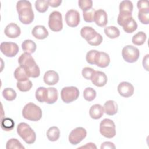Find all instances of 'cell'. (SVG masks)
<instances>
[{"label": "cell", "instance_id": "obj_38", "mask_svg": "<svg viewBox=\"0 0 149 149\" xmlns=\"http://www.w3.org/2000/svg\"><path fill=\"white\" fill-rule=\"evenodd\" d=\"M138 19L143 24L149 23V10H139Z\"/></svg>", "mask_w": 149, "mask_h": 149}, {"label": "cell", "instance_id": "obj_11", "mask_svg": "<svg viewBox=\"0 0 149 149\" xmlns=\"http://www.w3.org/2000/svg\"><path fill=\"white\" fill-rule=\"evenodd\" d=\"M65 21L68 26L70 27L77 26L80 23V13L74 9L69 10L65 15Z\"/></svg>", "mask_w": 149, "mask_h": 149}, {"label": "cell", "instance_id": "obj_36", "mask_svg": "<svg viewBox=\"0 0 149 149\" xmlns=\"http://www.w3.org/2000/svg\"><path fill=\"white\" fill-rule=\"evenodd\" d=\"M15 123L10 118H4L1 121V128L5 131H10L13 129Z\"/></svg>", "mask_w": 149, "mask_h": 149}, {"label": "cell", "instance_id": "obj_45", "mask_svg": "<svg viewBox=\"0 0 149 149\" xmlns=\"http://www.w3.org/2000/svg\"><path fill=\"white\" fill-rule=\"evenodd\" d=\"M116 147L115 144L110 141H105L101 144V149H104V148H115Z\"/></svg>", "mask_w": 149, "mask_h": 149}, {"label": "cell", "instance_id": "obj_28", "mask_svg": "<svg viewBox=\"0 0 149 149\" xmlns=\"http://www.w3.org/2000/svg\"><path fill=\"white\" fill-rule=\"evenodd\" d=\"M131 18H132V15L131 12L126 11L119 12L117 19V22L119 26L122 27Z\"/></svg>", "mask_w": 149, "mask_h": 149}, {"label": "cell", "instance_id": "obj_48", "mask_svg": "<svg viewBox=\"0 0 149 149\" xmlns=\"http://www.w3.org/2000/svg\"><path fill=\"white\" fill-rule=\"evenodd\" d=\"M95 148L96 149L97 148V147L95 145L94 143H87L85 146H81L80 147H79V148Z\"/></svg>", "mask_w": 149, "mask_h": 149}, {"label": "cell", "instance_id": "obj_19", "mask_svg": "<svg viewBox=\"0 0 149 149\" xmlns=\"http://www.w3.org/2000/svg\"><path fill=\"white\" fill-rule=\"evenodd\" d=\"M97 32L91 27L85 26L83 27L80 30L81 36L84 38L87 42L92 40L97 34Z\"/></svg>", "mask_w": 149, "mask_h": 149}, {"label": "cell", "instance_id": "obj_37", "mask_svg": "<svg viewBox=\"0 0 149 149\" xmlns=\"http://www.w3.org/2000/svg\"><path fill=\"white\" fill-rule=\"evenodd\" d=\"M133 5L132 2L129 0L122 1L119 4V12L126 11L132 13Z\"/></svg>", "mask_w": 149, "mask_h": 149}, {"label": "cell", "instance_id": "obj_1", "mask_svg": "<svg viewBox=\"0 0 149 149\" xmlns=\"http://www.w3.org/2000/svg\"><path fill=\"white\" fill-rule=\"evenodd\" d=\"M18 62L29 77L36 78L40 76V68L30 54L26 52L22 54L18 59Z\"/></svg>", "mask_w": 149, "mask_h": 149}, {"label": "cell", "instance_id": "obj_32", "mask_svg": "<svg viewBox=\"0 0 149 149\" xmlns=\"http://www.w3.org/2000/svg\"><path fill=\"white\" fill-rule=\"evenodd\" d=\"M6 149H12V148H19V149H24V147L22 144V143L17 139H10L7 142L6 144Z\"/></svg>", "mask_w": 149, "mask_h": 149}, {"label": "cell", "instance_id": "obj_46", "mask_svg": "<svg viewBox=\"0 0 149 149\" xmlns=\"http://www.w3.org/2000/svg\"><path fill=\"white\" fill-rule=\"evenodd\" d=\"M62 0H48V2L49 6L52 8L58 7L62 3Z\"/></svg>", "mask_w": 149, "mask_h": 149}, {"label": "cell", "instance_id": "obj_3", "mask_svg": "<svg viewBox=\"0 0 149 149\" xmlns=\"http://www.w3.org/2000/svg\"><path fill=\"white\" fill-rule=\"evenodd\" d=\"M42 115L41 109L33 102H29L25 105L22 110L23 118L30 121H38L41 119Z\"/></svg>", "mask_w": 149, "mask_h": 149}, {"label": "cell", "instance_id": "obj_30", "mask_svg": "<svg viewBox=\"0 0 149 149\" xmlns=\"http://www.w3.org/2000/svg\"><path fill=\"white\" fill-rule=\"evenodd\" d=\"M49 4L46 0H37L35 2V8L40 13L45 12L48 9Z\"/></svg>", "mask_w": 149, "mask_h": 149}, {"label": "cell", "instance_id": "obj_41", "mask_svg": "<svg viewBox=\"0 0 149 149\" xmlns=\"http://www.w3.org/2000/svg\"><path fill=\"white\" fill-rule=\"evenodd\" d=\"M97 52H98V51H97V50L92 49V50L89 51L87 53L86 56V59L87 62L88 63H90L91 65H95L94 61H95V58Z\"/></svg>", "mask_w": 149, "mask_h": 149}, {"label": "cell", "instance_id": "obj_24", "mask_svg": "<svg viewBox=\"0 0 149 149\" xmlns=\"http://www.w3.org/2000/svg\"><path fill=\"white\" fill-rule=\"evenodd\" d=\"M60 136V130L56 126L49 127L47 132V137L51 141H56Z\"/></svg>", "mask_w": 149, "mask_h": 149}, {"label": "cell", "instance_id": "obj_9", "mask_svg": "<svg viewBox=\"0 0 149 149\" xmlns=\"http://www.w3.org/2000/svg\"><path fill=\"white\" fill-rule=\"evenodd\" d=\"M87 136L86 130L82 127H77L71 131L69 135V141L72 145L79 144Z\"/></svg>", "mask_w": 149, "mask_h": 149}, {"label": "cell", "instance_id": "obj_39", "mask_svg": "<svg viewBox=\"0 0 149 149\" xmlns=\"http://www.w3.org/2000/svg\"><path fill=\"white\" fill-rule=\"evenodd\" d=\"M95 9L94 8H91L86 11H84L83 12V16L84 20L87 23H91L94 21V14H95Z\"/></svg>", "mask_w": 149, "mask_h": 149}, {"label": "cell", "instance_id": "obj_13", "mask_svg": "<svg viewBox=\"0 0 149 149\" xmlns=\"http://www.w3.org/2000/svg\"><path fill=\"white\" fill-rule=\"evenodd\" d=\"M91 80L94 85L98 87H101L106 84L108 78L105 73L101 71H95Z\"/></svg>", "mask_w": 149, "mask_h": 149}, {"label": "cell", "instance_id": "obj_6", "mask_svg": "<svg viewBox=\"0 0 149 149\" xmlns=\"http://www.w3.org/2000/svg\"><path fill=\"white\" fill-rule=\"evenodd\" d=\"M122 55L126 62L134 63L138 60L140 56V51L136 47L127 45L123 48Z\"/></svg>", "mask_w": 149, "mask_h": 149}, {"label": "cell", "instance_id": "obj_21", "mask_svg": "<svg viewBox=\"0 0 149 149\" xmlns=\"http://www.w3.org/2000/svg\"><path fill=\"white\" fill-rule=\"evenodd\" d=\"M104 112L110 116L115 115L118 109V104L113 100H108L105 102L104 105Z\"/></svg>", "mask_w": 149, "mask_h": 149}, {"label": "cell", "instance_id": "obj_5", "mask_svg": "<svg viewBox=\"0 0 149 149\" xmlns=\"http://www.w3.org/2000/svg\"><path fill=\"white\" fill-rule=\"evenodd\" d=\"M100 132L106 138L111 139L115 137L116 129L114 122L110 119H104L100 124Z\"/></svg>", "mask_w": 149, "mask_h": 149}, {"label": "cell", "instance_id": "obj_10", "mask_svg": "<svg viewBox=\"0 0 149 149\" xmlns=\"http://www.w3.org/2000/svg\"><path fill=\"white\" fill-rule=\"evenodd\" d=\"M1 52L7 57H13L19 52V48L16 43L12 42H2L0 45Z\"/></svg>", "mask_w": 149, "mask_h": 149}, {"label": "cell", "instance_id": "obj_4", "mask_svg": "<svg viewBox=\"0 0 149 149\" xmlns=\"http://www.w3.org/2000/svg\"><path fill=\"white\" fill-rule=\"evenodd\" d=\"M17 133L28 144L34 143L36 140V133L32 128L25 122H21L17 125Z\"/></svg>", "mask_w": 149, "mask_h": 149}, {"label": "cell", "instance_id": "obj_18", "mask_svg": "<svg viewBox=\"0 0 149 149\" xmlns=\"http://www.w3.org/2000/svg\"><path fill=\"white\" fill-rule=\"evenodd\" d=\"M32 35L37 39L43 40L48 36V31L47 29L42 25L36 26L32 30Z\"/></svg>", "mask_w": 149, "mask_h": 149}, {"label": "cell", "instance_id": "obj_26", "mask_svg": "<svg viewBox=\"0 0 149 149\" xmlns=\"http://www.w3.org/2000/svg\"><path fill=\"white\" fill-rule=\"evenodd\" d=\"M104 33L105 35L111 39H114L120 36V31L118 27L111 26L104 28Z\"/></svg>", "mask_w": 149, "mask_h": 149}, {"label": "cell", "instance_id": "obj_33", "mask_svg": "<svg viewBox=\"0 0 149 149\" xmlns=\"http://www.w3.org/2000/svg\"><path fill=\"white\" fill-rule=\"evenodd\" d=\"M2 95L3 98L8 101L14 100L17 96L15 90L12 88H5L2 91Z\"/></svg>", "mask_w": 149, "mask_h": 149}, {"label": "cell", "instance_id": "obj_15", "mask_svg": "<svg viewBox=\"0 0 149 149\" xmlns=\"http://www.w3.org/2000/svg\"><path fill=\"white\" fill-rule=\"evenodd\" d=\"M94 21L100 27H104L108 23V16L107 12L101 9L95 10Z\"/></svg>", "mask_w": 149, "mask_h": 149}, {"label": "cell", "instance_id": "obj_35", "mask_svg": "<svg viewBox=\"0 0 149 149\" xmlns=\"http://www.w3.org/2000/svg\"><path fill=\"white\" fill-rule=\"evenodd\" d=\"M16 86L17 88L20 91L26 92L29 91L31 88L33 84L31 81H30V80H27L24 81H17Z\"/></svg>", "mask_w": 149, "mask_h": 149}, {"label": "cell", "instance_id": "obj_20", "mask_svg": "<svg viewBox=\"0 0 149 149\" xmlns=\"http://www.w3.org/2000/svg\"><path fill=\"white\" fill-rule=\"evenodd\" d=\"M104 112V108L100 104H94L92 105L89 110L90 116L93 119H100L102 116Z\"/></svg>", "mask_w": 149, "mask_h": 149}, {"label": "cell", "instance_id": "obj_17", "mask_svg": "<svg viewBox=\"0 0 149 149\" xmlns=\"http://www.w3.org/2000/svg\"><path fill=\"white\" fill-rule=\"evenodd\" d=\"M43 79L45 84L52 86L56 84L58 82L59 77L58 73L56 71L49 70L45 73Z\"/></svg>", "mask_w": 149, "mask_h": 149}, {"label": "cell", "instance_id": "obj_42", "mask_svg": "<svg viewBox=\"0 0 149 149\" xmlns=\"http://www.w3.org/2000/svg\"><path fill=\"white\" fill-rule=\"evenodd\" d=\"M95 70L90 67H85L82 69V76L87 80H91Z\"/></svg>", "mask_w": 149, "mask_h": 149}, {"label": "cell", "instance_id": "obj_27", "mask_svg": "<svg viewBox=\"0 0 149 149\" xmlns=\"http://www.w3.org/2000/svg\"><path fill=\"white\" fill-rule=\"evenodd\" d=\"M146 38V34L143 31H139L133 36L132 41L133 44L140 46L145 42Z\"/></svg>", "mask_w": 149, "mask_h": 149}, {"label": "cell", "instance_id": "obj_34", "mask_svg": "<svg viewBox=\"0 0 149 149\" xmlns=\"http://www.w3.org/2000/svg\"><path fill=\"white\" fill-rule=\"evenodd\" d=\"M96 97L95 90L91 87H87L83 91V97L87 101H91Z\"/></svg>", "mask_w": 149, "mask_h": 149}, {"label": "cell", "instance_id": "obj_8", "mask_svg": "<svg viewBox=\"0 0 149 149\" xmlns=\"http://www.w3.org/2000/svg\"><path fill=\"white\" fill-rule=\"evenodd\" d=\"M48 26L52 31L55 32L60 31L62 29V16L61 12L53 11L50 13L48 19Z\"/></svg>", "mask_w": 149, "mask_h": 149}, {"label": "cell", "instance_id": "obj_43", "mask_svg": "<svg viewBox=\"0 0 149 149\" xmlns=\"http://www.w3.org/2000/svg\"><path fill=\"white\" fill-rule=\"evenodd\" d=\"M102 36L100 34L97 33V36L88 43L92 46H98L101 44V42H102Z\"/></svg>", "mask_w": 149, "mask_h": 149}, {"label": "cell", "instance_id": "obj_7", "mask_svg": "<svg viewBox=\"0 0 149 149\" xmlns=\"http://www.w3.org/2000/svg\"><path fill=\"white\" fill-rule=\"evenodd\" d=\"M79 94V90L77 87L74 86L65 87L61 90V97L64 102L68 104L76 100Z\"/></svg>", "mask_w": 149, "mask_h": 149}, {"label": "cell", "instance_id": "obj_16", "mask_svg": "<svg viewBox=\"0 0 149 149\" xmlns=\"http://www.w3.org/2000/svg\"><path fill=\"white\" fill-rule=\"evenodd\" d=\"M4 33L8 37L15 38L20 36L21 30L20 27L16 23H10L6 26Z\"/></svg>", "mask_w": 149, "mask_h": 149}, {"label": "cell", "instance_id": "obj_14", "mask_svg": "<svg viewBox=\"0 0 149 149\" xmlns=\"http://www.w3.org/2000/svg\"><path fill=\"white\" fill-rule=\"evenodd\" d=\"M95 65L100 68H106L110 63L109 55L104 52L98 51L95 58Z\"/></svg>", "mask_w": 149, "mask_h": 149}, {"label": "cell", "instance_id": "obj_29", "mask_svg": "<svg viewBox=\"0 0 149 149\" xmlns=\"http://www.w3.org/2000/svg\"><path fill=\"white\" fill-rule=\"evenodd\" d=\"M123 30L127 33H132L134 32L137 28V24L136 22L131 18L129 21H127L123 26Z\"/></svg>", "mask_w": 149, "mask_h": 149}, {"label": "cell", "instance_id": "obj_40", "mask_svg": "<svg viewBox=\"0 0 149 149\" xmlns=\"http://www.w3.org/2000/svg\"><path fill=\"white\" fill-rule=\"evenodd\" d=\"M78 4L80 8L84 12L92 8L93 1L91 0H79Z\"/></svg>", "mask_w": 149, "mask_h": 149}, {"label": "cell", "instance_id": "obj_23", "mask_svg": "<svg viewBox=\"0 0 149 149\" xmlns=\"http://www.w3.org/2000/svg\"><path fill=\"white\" fill-rule=\"evenodd\" d=\"M22 48L24 52L31 54L36 51L37 45L33 40H26L22 42Z\"/></svg>", "mask_w": 149, "mask_h": 149}, {"label": "cell", "instance_id": "obj_12", "mask_svg": "<svg viewBox=\"0 0 149 149\" xmlns=\"http://www.w3.org/2000/svg\"><path fill=\"white\" fill-rule=\"evenodd\" d=\"M134 91V88L133 86L127 81H122L120 83L118 86L119 94L125 98L131 97L133 94Z\"/></svg>", "mask_w": 149, "mask_h": 149}, {"label": "cell", "instance_id": "obj_25", "mask_svg": "<svg viewBox=\"0 0 149 149\" xmlns=\"http://www.w3.org/2000/svg\"><path fill=\"white\" fill-rule=\"evenodd\" d=\"M14 77L17 81H24L29 80V77L26 73L25 70L20 66L15 69L14 72Z\"/></svg>", "mask_w": 149, "mask_h": 149}, {"label": "cell", "instance_id": "obj_2", "mask_svg": "<svg viewBox=\"0 0 149 149\" xmlns=\"http://www.w3.org/2000/svg\"><path fill=\"white\" fill-rule=\"evenodd\" d=\"M16 9L20 21L24 24H29L34 20V15L31 3L29 1H19L16 3Z\"/></svg>", "mask_w": 149, "mask_h": 149}, {"label": "cell", "instance_id": "obj_47", "mask_svg": "<svg viewBox=\"0 0 149 149\" xmlns=\"http://www.w3.org/2000/svg\"><path fill=\"white\" fill-rule=\"evenodd\" d=\"M148 54H147L144 58H143V65L144 68L146 70H148Z\"/></svg>", "mask_w": 149, "mask_h": 149}, {"label": "cell", "instance_id": "obj_44", "mask_svg": "<svg viewBox=\"0 0 149 149\" xmlns=\"http://www.w3.org/2000/svg\"><path fill=\"white\" fill-rule=\"evenodd\" d=\"M137 6L139 10H149L148 1H139L137 3Z\"/></svg>", "mask_w": 149, "mask_h": 149}, {"label": "cell", "instance_id": "obj_22", "mask_svg": "<svg viewBox=\"0 0 149 149\" xmlns=\"http://www.w3.org/2000/svg\"><path fill=\"white\" fill-rule=\"evenodd\" d=\"M47 88V95L45 102L48 104H54L58 98V90L54 87H48Z\"/></svg>", "mask_w": 149, "mask_h": 149}, {"label": "cell", "instance_id": "obj_31", "mask_svg": "<svg viewBox=\"0 0 149 149\" xmlns=\"http://www.w3.org/2000/svg\"><path fill=\"white\" fill-rule=\"evenodd\" d=\"M47 88L44 87H38L36 91V98L40 102H44L45 101L47 95Z\"/></svg>", "mask_w": 149, "mask_h": 149}]
</instances>
